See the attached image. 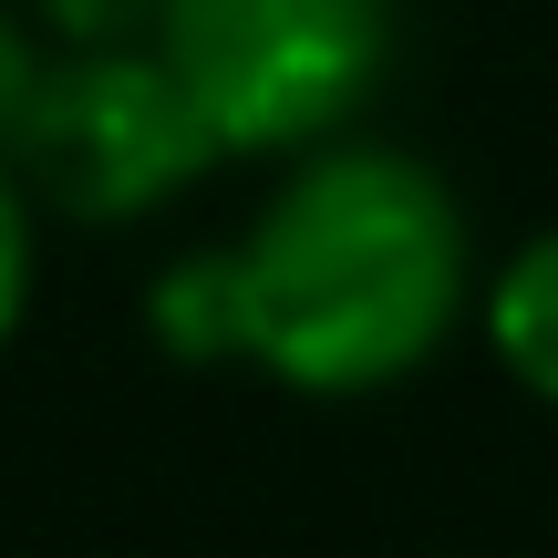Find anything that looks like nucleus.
<instances>
[{
  "label": "nucleus",
  "mask_w": 558,
  "mask_h": 558,
  "mask_svg": "<svg viewBox=\"0 0 558 558\" xmlns=\"http://www.w3.org/2000/svg\"><path fill=\"white\" fill-rule=\"evenodd\" d=\"M476 331H486V352H497V373L558 414V228L518 239L497 269H486Z\"/></svg>",
  "instance_id": "nucleus-4"
},
{
  "label": "nucleus",
  "mask_w": 558,
  "mask_h": 558,
  "mask_svg": "<svg viewBox=\"0 0 558 558\" xmlns=\"http://www.w3.org/2000/svg\"><path fill=\"white\" fill-rule=\"evenodd\" d=\"M11 166L32 207H52V218L135 228L218 166V135L186 104V83L166 73L156 41H114V52H52L41 104L11 135Z\"/></svg>",
  "instance_id": "nucleus-3"
},
{
  "label": "nucleus",
  "mask_w": 558,
  "mask_h": 558,
  "mask_svg": "<svg viewBox=\"0 0 558 558\" xmlns=\"http://www.w3.org/2000/svg\"><path fill=\"white\" fill-rule=\"evenodd\" d=\"M166 73L218 156H311L393 73V0H166Z\"/></svg>",
  "instance_id": "nucleus-2"
},
{
  "label": "nucleus",
  "mask_w": 558,
  "mask_h": 558,
  "mask_svg": "<svg viewBox=\"0 0 558 558\" xmlns=\"http://www.w3.org/2000/svg\"><path fill=\"white\" fill-rule=\"evenodd\" d=\"M41 73H52V32L32 11H0V145L21 135V114L41 104Z\"/></svg>",
  "instance_id": "nucleus-7"
},
{
  "label": "nucleus",
  "mask_w": 558,
  "mask_h": 558,
  "mask_svg": "<svg viewBox=\"0 0 558 558\" xmlns=\"http://www.w3.org/2000/svg\"><path fill=\"white\" fill-rule=\"evenodd\" d=\"M52 32V52H114V41H156L166 0H21Z\"/></svg>",
  "instance_id": "nucleus-6"
},
{
  "label": "nucleus",
  "mask_w": 558,
  "mask_h": 558,
  "mask_svg": "<svg viewBox=\"0 0 558 558\" xmlns=\"http://www.w3.org/2000/svg\"><path fill=\"white\" fill-rule=\"evenodd\" d=\"M228 362L290 393H383L414 383L476 300V239L456 186L403 145L331 135L259 197L218 248Z\"/></svg>",
  "instance_id": "nucleus-1"
},
{
  "label": "nucleus",
  "mask_w": 558,
  "mask_h": 558,
  "mask_svg": "<svg viewBox=\"0 0 558 558\" xmlns=\"http://www.w3.org/2000/svg\"><path fill=\"white\" fill-rule=\"evenodd\" d=\"M32 269H41V207H32V186H21L11 145H0V352H11L21 311H32Z\"/></svg>",
  "instance_id": "nucleus-5"
}]
</instances>
